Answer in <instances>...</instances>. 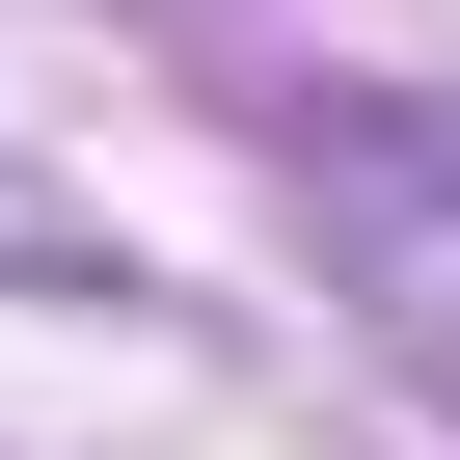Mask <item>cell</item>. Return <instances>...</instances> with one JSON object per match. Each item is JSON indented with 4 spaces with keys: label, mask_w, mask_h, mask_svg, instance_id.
<instances>
[{
    "label": "cell",
    "mask_w": 460,
    "mask_h": 460,
    "mask_svg": "<svg viewBox=\"0 0 460 460\" xmlns=\"http://www.w3.org/2000/svg\"><path fill=\"white\" fill-rule=\"evenodd\" d=\"M325 217H352V298H379V352L460 406V136H325Z\"/></svg>",
    "instance_id": "6da1fadb"
}]
</instances>
